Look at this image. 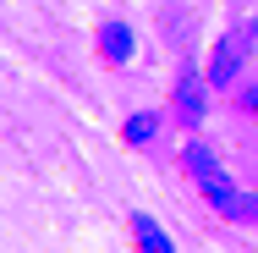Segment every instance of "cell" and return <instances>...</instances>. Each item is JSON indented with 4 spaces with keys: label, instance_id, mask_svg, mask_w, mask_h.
<instances>
[{
    "label": "cell",
    "instance_id": "cell-1",
    "mask_svg": "<svg viewBox=\"0 0 258 253\" xmlns=\"http://www.w3.org/2000/svg\"><path fill=\"white\" fill-rule=\"evenodd\" d=\"M181 160H187L192 182L204 187V198L214 204L225 220H258V198H253V193H236L231 171H225V165H220V160H214L204 143H187V149H181Z\"/></svg>",
    "mask_w": 258,
    "mask_h": 253
},
{
    "label": "cell",
    "instance_id": "cell-2",
    "mask_svg": "<svg viewBox=\"0 0 258 253\" xmlns=\"http://www.w3.org/2000/svg\"><path fill=\"white\" fill-rule=\"evenodd\" d=\"M253 39H258L253 22H236V28L214 44V55H209V83H214V88H231V83H236V72H242V61L253 50Z\"/></svg>",
    "mask_w": 258,
    "mask_h": 253
},
{
    "label": "cell",
    "instance_id": "cell-3",
    "mask_svg": "<svg viewBox=\"0 0 258 253\" xmlns=\"http://www.w3.org/2000/svg\"><path fill=\"white\" fill-rule=\"evenodd\" d=\"M176 116H181L187 127H198V121H204V77H198L192 66L176 77Z\"/></svg>",
    "mask_w": 258,
    "mask_h": 253
},
{
    "label": "cell",
    "instance_id": "cell-4",
    "mask_svg": "<svg viewBox=\"0 0 258 253\" xmlns=\"http://www.w3.org/2000/svg\"><path fill=\"white\" fill-rule=\"evenodd\" d=\"M132 237H138V253H176L170 248V237H165V226H159L154 215H132Z\"/></svg>",
    "mask_w": 258,
    "mask_h": 253
},
{
    "label": "cell",
    "instance_id": "cell-5",
    "mask_svg": "<svg viewBox=\"0 0 258 253\" xmlns=\"http://www.w3.org/2000/svg\"><path fill=\"white\" fill-rule=\"evenodd\" d=\"M99 50L110 55L115 66H126V61H132V28L110 17V22H104V28H99Z\"/></svg>",
    "mask_w": 258,
    "mask_h": 253
},
{
    "label": "cell",
    "instance_id": "cell-6",
    "mask_svg": "<svg viewBox=\"0 0 258 253\" xmlns=\"http://www.w3.org/2000/svg\"><path fill=\"white\" fill-rule=\"evenodd\" d=\"M121 138H126L132 149L154 143V138H159V116H154V110H132V116H126V127H121Z\"/></svg>",
    "mask_w": 258,
    "mask_h": 253
},
{
    "label": "cell",
    "instance_id": "cell-7",
    "mask_svg": "<svg viewBox=\"0 0 258 253\" xmlns=\"http://www.w3.org/2000/svg\"><path fill=\"white\" fill-rule=\"evenodd\" d=\"M247 110H258V88H253V94H247Z\"/></svg>",
    "mask_w": 258,
    "mask_h": 253
}]
</instances>
